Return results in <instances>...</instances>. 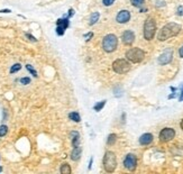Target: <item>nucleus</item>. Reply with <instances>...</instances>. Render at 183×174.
Instances as JSON below:
<instances>
[{
  "label": "nucleus",
  "instance_id": "ddd939ff",
  "mask_svg": "<svg viewBox=\"0 0 183 174\" xmlns=\"http://www.w3.org/2000/svg\"><path fill=\"white\" fill-rule=\"evenodd\" d=\"M153 139H154V137H153L152 134H149V133H146V134H143L140 137H139V144L140 145H149V144L153 142Z\"/></svg>",
  "mask_w": 183,
  "mask_h": 174
},
{
  "label": "nucleus",
  "instance_id": "423d86ee",
  "mask_svg": "<svg viewBox=\"0 0 183 174\" xmlns=\"http://www.w3.org/2000/svg\"><path fill=\"white\" fill-rule=\"evenodd\" d=\"M130 69H131V65H130L129 61L125 58H117L112 63V70L118 74H125L130 71Z\"/></svg>",
  "mask_w": 183,
  "mask_h": 174
},
{
  "label": "nucleus",
  "instance_id": "b1692460",
  "mask_svg": "<svg viewBox=\"0 0 183 174\" xmlns=\"http://www.w3.org/2000/svg\"><path fill=\"white\" fill-rule=\"evenodd\" d=\"M7 133H8V127H7L6 125L0 126V137H4V136H6V135H7Z\"/></svg>",
  "mask_w": 183,
  "mask_h": 174
},
{
  "label": "nucleus",
  "instance_id": "f704fd0d",
  "mask_svg": "<svg viewBox=\"0 0 183 174\" xmlns=\"http://www.w3.org/2000/svg\"><path fill=\"white\" fill-rule=\"evenodd\" d=\"M180 126H181V129L183 130V119L181 120V124H180Z\"/></svg>",
  "mask_w": 183,
  "mask_h": 174
},
{
  "label": "nucleus",
  "instance_id": "c9c22d12",
  "mask_svg": "<svg viewBox=\"0 0 183 174\" xmlns=\"http://www.w3.org/2000/svg\"><path fill=\"white\" fill-rule=\"evenodd\" d=\"M0 172H2V167L1 166H0Z\"/></svg>",
  "mask_w": 183,
  "mask_h": 174
},
{
  "label": "nucleus",
  "instance_id": "f8f14e48",
  "mask_svg": "<svg viewBox=\"0 0 183 174\" xmlns=\"http://www.w3.org/2000/svg\"><path fill=\"white\" fill-rule=\"evenodd\" d=\"M116 20L119 24H127L130 20V13L128 10H120L117 13Z\"/></svg>",
  "mask_w": 183,
  "mask_h": 174
},
{
  "label": "nucleus",
  "instance_id": "f3484780",
  "mask_svg": "<svg viewBox=\"0 0 183 174\" xmlns=\"http://www.w3.org/2000/svg\"><path fill=\"white\" fill-rule=\"evenodd\" d=\"M69 118H70L71 120L75 121V122H80V121H81V117H80V115H79L78 112H75V111L70 112V114H69Z\"/></svg>",
  "mask_w": 183,
  "mask_h": 174
},
{
  "label": "nucleus",
  "instance_id": "2eb2a0df",
  "mask_svg": "<svg viewBox=\"0 0 183 174\" xmlns=\"http://www.w3.org/2000/svg\"><path fill=\"white\" fill-rule=\"evenodd\" d=\"M81 154H82V148L80 146H78V147H74L73 148V151L71 153V160L72 161H79L81 158Z\"/></svg>",
  "mask_w": 183,
  "mask_h": 174
},
{
  "label": "nucleus",
  "instance_id": "cd10ccee",
  "mask_svg": "<svg viewBox=\"0 0 183 174\" xmlns=\"http://www.w3.org/2000/svg\"><path fill=\"white\" fill-rule=\"evenodd\" d=\"M25 36H26L29 40H31V42H37V40H36L35 37H34L33 35H31V34H28V33H26V34H25Z\"/></svg>",
  "mask_w": 183,
  "mask_h": 174
},
{
  "label": "nucleus",
  "instance_id": "9b49d317",
  "mask_svg": "<svg viewBox=\"0 0 183 174\" xmlns=\"http://www.w3.org/2000/svg\"><path fill=\"white\" fill-rule=\"evenodd\" d=\"M121 40H122V43L125 45H131L133 43L135 42V34L133 31H130V29H127L122 33V35H121Z\"/></svg>",
  "mask_w": 183,
  "mask_h": 174
},
{
  "label": "nucleus",
  "instance_id": "c756f323",
  "mask_svg": "<svg viewBox=\"0 0 183 174\" xmlns=\"http://www.w3.org/2000/svg\"><path fill=\"white\" fill-rule=\"evenodd\" d=\"M73 15H74V9H70V10H69V13H67V16L66 17L67 18H71L72 16H73Z\"/></svg>",
  "mask_w": 183,
  "mask_h": 174
},
{
  "label": "nucleus",
  "instance_id": "bb28decb",
  "mask_svg": "<svg viewBox=\"0 0 183 174\" xmlns=\"http://www.w3.org/2000/svg\"><path fill=\"white\" fill-rule=\"evenodd\" d=\"M179 101H183V82L180 84V97Z\"/></svg>",
  "mask_w": 183,
  "mask_h": 174
},
{
  "label": "nucleus",
  "instance_id": "7ed1b4c3",
  "mask_svg": "<svg viewBox=\"0 0 183 174\" xmlns=\"http://www.w3.org/2000/svg\"><path fill=\"white\" fill-rule=\"evenodd\" d=\"M103 169L108 173H112L114 171L116 170L117 167V157L116 154L111 151H107L105 153V156H103Z\"/></svg>",
  "mask_w": 183,
  "mask_h": 174
},
{
  "label": "nucleus",
  "instance_id": "aec40b11",
  "mask_svg": "<svg viewBox=\"0 0 183 174\" xmlns=\"http://www.w3.org/2000/svg\"><path fill=\"white\" fill-rule=\"evenodd\" d=\"M106 100H102V101H99V102H97L96 105L93 106V109L94 111H101V109H102L103 107H105V105H106Z\"/></svg>",
  "mask_w": 183,
  "mask_h": 174
},
{
  "label": "nucleus",
  "instance_id": "0eeeda50",
  "mask_svg": "<svg viewBox=\"0 0 183 174\" xmlns=\"http://www.w3.org/2000/svg\"><path fill=\"white\" fill-rule=\"evenodd\" d=\"M175 137V130L173 128H170V127H165L160 131V135H158V138L162 143H167V142H171L172 139Z\"/></svg>",
  "mask_w": 183,
  "mask_h": 174
},
{
  "label": "nucleus",
  "instance_id": "7c9ffc66",
  "mask_svg": "<svg viewBox=\"0 0 183 174\" xmlns=\"http://www.w3.org/2000/svg\"><path fill=\"white\" fill-rule=\"evenodd\" d=\"M178 15H179V16H182L183 15V7L182 6H180L179 8H178Z\"/></svg>",
  "mask_w": 183,
  "mask_h": 174
},
{
  "label": "nucleus",
  "instance_id": "412c9836",
  "mask_svg": "<svg viewBox=\"0 0 183 174\" xmlns=\"http://www.w3.org/2000/svg\"><path fill=\"white\" fill-rule=\"evenodd\" d=\"M22 70V64L20 63H16V64H13V66L10 67V73L13 74V73H16V72L20 71Z\"/></svg>",
  "mask_w": 183,
  "mask_h": 174
},
{
  "label": "nucleus",
  "instance_id": "20e7f679",
  "mask_svg": "<svg viewBox=\"0 0 183 174\" xmlns=\"http://www.w3.org/2000/svg\"><path fill=\"white\" fill-rule=\"evenodd\" d=\"M118 46V38L114 34H108L103 37L102 40V49L107 53H112L115 52Z\"/></svg>",
  "mask_w": 183,
  "mask_h": 174
},
{
  "label": "nucleus",
  "instance_id": "a878e982",
  "mask_svg": "<svg viewBox=\"0 0 183 174\" xmlns=\"http://www.w3.org/2000/svg\"><path fill=\"white\" fill-rule=\"evenodd\" d=\"M114 2H115V0H102L103 6H106V7H109V6H111Z\"/></svg>",
  "mask_w": 183,
  "mask_h": 174
},
{
  "label": "nucleus",
  "instance_id": "473e14b6",
  "mask_svg": "<svg viewBox=\"0 0 183 174\" xmlns=\"http://www.w3.org/2000/svg\"><path fill=\"white\" fill-rule=\"evenodd\" d=\"M179 55H180V58H183V45L180 47V49H179Z\"/></svg>",
  "mask_w": 183,
  "mask_h": 174
},
{
  "label": "nucleus",
  "instance_id": "1a4fd4ad",
  "mask_svg": "<svg viewBox=\"0 0 183 174\" xmlns=\"http://www.w3.org/2000/svg\"><path fill=\"white\" fill-rule=\"evenodd\" d=\"M172 60H173V49H167L158 56V60H157V61H158V64H161V65H166V64H169V63L172 62Z\"/></svg>",
  "mask_w": 183,
  "mask_h": 174
},
{
  "label": "nucleus",
  "instance_id": "dca6fc26",
  "mask_svg": "<svg viewBox=\"0 0 183 174\" xmlns=\"http://www.w3.org/2000/svg\"><path fill=\"white\" fill-rule=\"evenodd\" d=\"M99 18H100V13H99L98 11H94V13H91V16H90V22H89L90 26L94 25V24L99 20Z\"/></svg>",
  "mask_w": 183,
  "mask_h": 174
},
{
  "label": "nucleus",
  "instance_id": "4be33fe9",
  "mask_svg": "<svg viewBox=\"0 0 183 174\" xmlns=\"http://www.w3.org/2000/svg\"><path fill=\"white\" fill-rule=\"evenodd\" d=\"M26 69H27V71L29 72V73H31V74L33 76H35V78H37V76H38L37 72H36V70H35V69H34L33 66H31V64H27V65H26Z\"/></svg>",
  "mask_w": 183,
  "mask_h": 174
},
{
  "label": "nucleus",
  "instance_id": "6e6552de",
  "mask_svg": "<svg viewBox=\"0 0 183 174\" xmlns=\"http://www.w3.org/2000/svg\"><path fill=\"white\" fill-rule=\"evenodd\" d=\"M124 166L130 172H134L136 170V167H137V158H136L134 154L129 153V154L126 155L125 160H124Z\"/></svg>",
  "mask_w": 183,
  "mask_h": 174
},
{
  "label": "nucleus",
  "instance_id": "39448f33",
  "mask_svg": "<svg viewBox=\"0 0 183 174\" xmlns=\"http://www.w3.org/2000/svg\"><path fill=\"white\" fill-rule=\"evenodd\" d=\"M126 58L131 63H140L145 58V52L139 47H133L126 52Z\"/></svg>",
  "mask_w": 183,
  "mask_h": 174
},
{
  "label": "nucleus",
  "instance_id": "393cba45",
  "mask_svg": "<svg viewBox=\"0 0 183 174\" xmlns=\"http://www.w3.org/2000/svg\"><path fill=\"white\" fill-rule=\"evenodd\" d=\"M31 78H28V76H24V78H22L20 80H19V82L22 83V84L24 85H27V84H29L31 83Z\"/></svg>",
  "mask_w": 183,
  "mask_h": 174
},
{
  "label": "nucleus",
  "instance_id": "2f4dec72",
  "mask_svg": "<svg viewBox=\"0 0 183 174\" xmlns=\"http://www.w3.org/2000/svg\"><path fill=\"white\" fill-rule=\"evenodd\" d=\"M11 13L10 9H2V10H0V13Z\"/></svg>",
  "mask_w": 183,
  "mask_h": 174
},
{
  "label": "nucleus",
  "instance_id": "6ab92c4d",
  "mask_svg": "<svg viewBox=\"0 0 183 174\" xmlns=\"http://www.w3.org/2000/svg\"><path fill=\"white\" fill-rule=\"evenodd\" d=\"M60 171H61V173L62 174H70L71 173V167H70V165H69L67 163H64V164H62Z\"/></svg>",
  "mask_w": 183,
  "mask_h": 174
},
{
  "label": "nucleus",
  "instance_id": "f03ea898",
  "mask_svg": "<svg viewBox=\"0 0 183 174\" xmlns=\"http://www.w3.org/2000/svg\"><path fill=\"white\" fill-rule=\"evenodd\" d=\"M156 33V22L153 17L146 18V20L144 22L143 28V35L144 38L146 40H152Z\"/></svg>",
  "mask_w": 183,
  "mask_h": 174
},
{
  "label": "nucleus",
  "instance_id": "c85d7f7f",
  "mask_svg": "<svg viewBox=\"0 0 183 174\" xmlns=\"http://www.w3.org/2000/svg\"><path fill=\"white\" fill-rule=\"evenodd\" d=\"M92 36H93V33H92V31H89L88 34H85V35H84V37L87 38L85 40H87V42H89V40L92 38Z\"/></svg>",
  "mask_w": 183,
  "mask_h": 174
},
{
  "label": "nucleus",
  "instance_id": "a211bd4d",
  "mask_svg": "<svg viewBox=\"0 0 183 174\" xmlns=\"http://www.w3.org/2000/svg\"><path fill=\"white\" fill-rule=\"evenodd\" d=\"M117 142V135L116 134H110L109 136H108L107 138V145H109V146H111V145H114V144Z\"/></svg>",
  "mask_w": 183,
  "mask_h": 174
},
{
  "label": "nucleus",
  "instance_id": "72a5a7b5",
  "mask_svg": "<svg viewBox=\"0 0 183 174\" xmlns=\"http://www.w3.org/2000/svg\"><path fill=\"white\" fill-rule=\"evenodd\" d=\"M92 162H93V158L91 157V158H90V162H89V170H91V165H92Z\"/></svg>",
  "mask_w": 183,
  "mask_h": 174
},
{
  "label": "nucleus",
  "instance_id": "9d476101",
  "mask_svg": "<svg viewBox=\"0 0 183 174\" xmlns=\"http://www.w3.org/2000/svg\"><path fill=\"white\" fill-rule=\"evenodd\" d=\"M69 19H70V18L64 17V18L58 19V22H56V25H58V27H56V34H58V35H60V36L64 35L65 29L70 26V22H69Z\"/></svg>",
  "mask_w": 183,
  "mask_h": 174
},
{
  "label": "nucleus",
  "instance_id": "f257e3e1",
  "mask_svg": "<svg viewBox=\"0 0 183 174\" xmlns=\"http://www.w3.org/2000/svg\"><path fill=\"white\" fill-rule=\"evenodd\" d=\"M181 25L176 24V22H169L161 28V31H158V35H157V40L160 42H164V40H169L173 36L178 35L181 31Z\"/></svg>",
  "mask_w": 183,
  "mask_h": 174
},
{
  "label": "nucleus",
  "instance_id": "5701e85b",
  "mask_svg": "<svg viewBox=\"0 0 183 174\" xmlns=\"http://www.w3.org/2000/svg\"><path fill=\"white\" fill-rule=\"evenodd\" d=\"M144 1H145V0H130L131 4H133L134 7H136V8H140V7L144 4Z\"/></svg>",
  "mask_w": 183,
  "mask_h": 174
},
{
  "label": "nucleus",
  "instance_id": "4468645a",
  "mask_svg": "<svg viewBox=\"0 0 183 174\" xmlns=\"http://www.w3.org/2000/svg\"><path fill=\"white\" fill-rule=\"evenodd\" d=\"M70 137H71V144L73 148L80 146V134L78 131H71L70 133Z\"/></svg>",
  "mask_w": 183,
  "mask_h": 174
}]
</instances>
